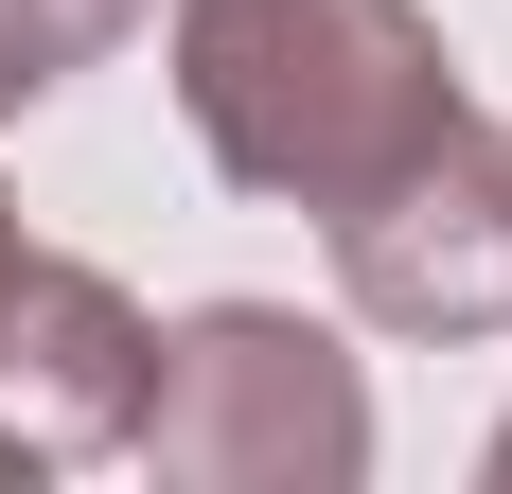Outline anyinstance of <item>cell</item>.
<instances>
[{
	"mask_svg": "<svg viewBox=\"0 0 512 494\" xmlns=\"http://www.w3.org/2000/svg\"><path fill=\"white\" fill-rule=\"evenodd\" d=\"M177 124L265 212H354L460 124L424 0H177Z\"/></svg>",
	"mask_w": 512,
	"mask_h": 494,
	"instance_id": "1",
	"label": "cell"
},
{
	"mask_svg": "<svg viewBox=\"0 0 512 494\" xmlns=\"http://www.w3.org/2000/svg\"><path fill=\"white\" fill-rule=\"evenodd\" d=\"M124 459H159L177 494H354L371 477V389L301 300H195L142 371Z\"/></svg>",
	"mask_w": 512,
	"mask_h": 494,
	"instance_id": "2",
	"label": "cell"
},
{
	"mask_svg": "<svg viewBox=\"0 0 512 494\" xmlns=\"http://www.w3.org/2000/svg\"><path fill=\"white\" fill-rule=\"evenodd\" d=\"M318 230H336V300H354L371 336H424V353L512 336V142L477 106L389 177V195L318 212Z\"/></svg>",
	"mask_w": 512,
	"mask_h": 494,
	"instance_id": "3",
	"label": "cell"
},
{
	"mask_svg": "<svg viewBox=\"0 0 512 494\" xmlns=\"http://www.w3.org/2000/svg\"><path fill=\"white\" fill-rule=\"evenodd\" d=\"M142 371H159L142 300L106 265H71V247H18V283H0V442L18 459H124Z\"/></svg>",
	"mask_w": 512,
	"mask_h": 494,
	"instance_id": "4",
	"label": "cell"
},
{
	"mask_svg": "<svg viewBox=\"0 0 512 494\" xmlns=\"http://www.w3.org/2000/svg\"><path fill=\"white\" fill-rule=\"evenodd\" d=\"M142 18H159V0H0V124H18V106H53L89 53L142 36Z\"/></svg>",
	"mask_w": 512,
	"mask_h": 494,
	"instance_id": "5",
	"label": "cell"
},
{
	"mask_svg": "<svg viewBox=\"0 0 512 494\" xmlns=\"http://www.w3.org/2000/svg\"><path fill=\"white\" fill-rule=\"evenodd\" d=\"M18 247H36V230H18V195H0V283H18Z\"/></svg>",
	"mask_w": 512,
	"mask_h": 494,
	"instance_id": "6",
	"label": "cell"
},
{
	"mask_svg": "<svg viewBox=\"0 0 512 494\" xmlns=\"http://www.w3.org/2000/svg\"><path fill=\"white\" fill-rule=\"evenodd\" d=\"M495 494H512V424H495Z\"/></svg>",
	"mask_w": 512,
	"mask_h": 494,
	"instance_id": "7",
	"label": "cell"
}]
</instances>
